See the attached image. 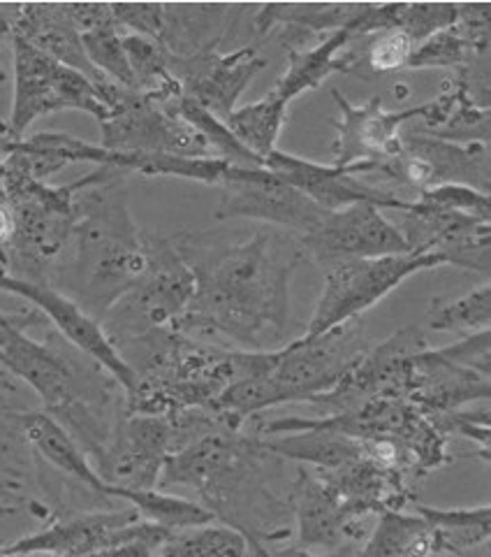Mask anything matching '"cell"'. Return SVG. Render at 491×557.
<instances>
[{
	"mask_svg": "<svg viewBox=\"0 0 491 557\" xmlns=\"http://www.w3.org/2000/svg\"><path fill=\"white\" fill-rule=\"evenodd\" d=\"M374 534L360 557H431L436 553L433 532L419 516L401 511L378 513Z\"/></svg>",
	"mask_w": 491,
	"mask_h": 557,
	"instance_id": "obj_29",
	"label": "cell"
},
{
	"mask_svg": "<svg viewBox=\"0 0 491 557\" xmlns=\"http://www.w3.org/2000/svg\"><path fill=\"white\" fill-rule=\"evenodd\" d=\"M438 253H399L382 258H357L323 268V293L315 305L306 333L318 337L376 307L417 272L443 268Z\"/></svg>",
	"mask_w": 491,
	"mask_h": 557,
	"instance_id": "obj_6",
	"label": "cell"
},
{
	"mask_svg": "<svg viewBox=\"0 0 491 557\" xmlns=\"http://www.w3.org/2000/svg\"><path fill=\"white\" fill-rule=\"evenodd\" d=\"M339 104V119L335 121L337 139L331 145L337 168H345L355 177H364L368 170L388 163L403 151L401 128L419 121L425 114V104L408 110L388 112L382 108V98L374 96L364 104H353L335 91Z\"/></svg>",
	"mask_w": 491,
	"mask_h": 557,
	"instance_id": "obj_12",
	"label": "cell"
},
{
	"mask_svg": "<svg viewBox=\"0 0 491 557\" xmlns=\"http://www.w3.org/2000/svg\"><path fill=\"white\" fill-rule=\"evenodd\" d=\"M368 3H267L253 16V28L260 35L272 33L276 26L286 35L294 33H337L353 28L366 12Z\"/></svg>",
	"mask_w": 491,
	"mask_h": 557,
	"instance_id": "obj_25",
	"label": "cell"
},
{
	"mask_svg": "<svg viewBox=\"0 0 491 557\" xmlns=\"http://www.w3.org/2000/svg\"><path fill=\"white\" fill-rule=\"evenodd\" d=\"M415 124L433 137L457 145H489L491 137L489 110L478 108L454 75L443 82L433 100L425 102V114Z\"/></svg>",
	"mask_w": 491,
	"mask_h": 557,
	"instance_id": "obj_24",
	"label": "cell"
},
{
	"mask_svg": "<svg viewBox=\"0 0 491 557\" xmlns=\"http://www.w3.org/2000/svg\"><path fill=\"white\" fill-rule=\"evenodd\" d=\"M415 513L423 518L429 530L433 532L436 553L452 550L466 553L478 546H487L491 534V507L480 504V507H454V509H438L427 507V504H413Z\"/></svg>",
	"mask_w": 491,
	"mask_h": 557,
	"instance_id": "obj_26",
	"label": "cell"
},
{
	"mask_svg": "<svg viewBox=\"0 0 491 557\" xmlns=\"http://www.w3.org/2000/svg\"><path fill=\"white\" fill-rule=\"evenodd\" d=\"M174 244L196 274V295L174 333L206 344L230 342L239 351H274L288 344L290 286L309 260L300 239L255 223L235 242L184 235Z\"/></svg>",
	"mask_w": 491,
	"mask_h": 557,
	"instance_id": "obj_1",
	"label": "cell"
},
{
	"mask_svg": "<svg viewBox=\"0 0 491 557\" xmlns=\"http://www.w3.org/2000/svg\"><path fill=\"white\" fill-rule=\"evenodd\" d=\"M100 128V147L114 153L212 159L204 139L186 121L165 112L139 91L121 89Z\"/></svg>",
	"mask_w": 491,
	"mask_h": 557,
	"instance_id": "obj_10",
	"label": "cell"
},
{
	"mask_svg": "<svg viewBox=\"0 0 491 557\" xmlns=\"http://www.w3.org/2000/svg\"><path fill=\"white\" fill-rule=\"evenodd\" d=\"M325 214L323 207L265 168H235L230 180L221 186V205L216 209L218 221H255L286 231L297 239H304L318 228Z\"/></svg>",
	"mask_w": 491,
	"mask_h": 557,
	"instance_id": "obj_11",
	"label": "cell"
},
{
	"mask_svg": "<svg viewBox=\"0 0 491 557\" xmlns=\"http://www.w3.org/2000/svg\"><path fill=\"white\" fill-rule=\"evenodd\" d=\"M265 65L267 61L255 47H241L227 54L216 47L188 59L169 57V73L181 84L184 96L221 121L237 110L239 98Z\"/></svg>",
	"mask_w": 491,
	"mask_h": 557,
	"instance_id": "obj_16",
	"label": "cell"
},
{
	"mask_svg": "<svg viewBox=\"0 0 491 557\" xmlns=\"http://www.w3.org/2000/svg\"><path fill=\"white\" fill-rule=\"evenodd\" d=\"M478 54L473 51L466 40L462 38V33L454 28V24L441 33L431 35L429 40H425L423 45H417L413 49V54L408 59L411 70H423V67H443V70H454L457 73L459 67H464V63Z\"/></svg>",
	"mask_w": 491,
	"mask_h": 557,
	"instance_id": "obj_33",
	"label": "cell"
},
{
	"mask_svg": "<svg viewBox=\"0 0 491 557\" xmlns=\"http://www.w3.org/2000/svg\"><path fill=\"white\" fill-rule=\"evenodd\" d=\"M0 290L20 295V298L38 307L42 317H47L56 325L63 339L79 348L84 356L96 360L100 368L118 383V388L126 395V399L137 391V372L130 368V362L121 356V351L110 339L108 330H104L89 311H84L79 302L67 298V295L51 286L30 284L24 282V278H14L8 274H0Z\"/></svg>",
	"mask_w": 491,
	"mask_h": 557,
	"instance_id": "obj_13",
	"label": "cell"
},
{
	"mask_svg": "<svg viewBox=\"0 0 491 557\" xmlns=\"http://www.w3.org/2000/svg\"><path fill=\"white\" fill-rule=\"evenodd\" d=\"M147 268L137 286L123 298L133 319L116 321L118 335L130 342L153 330H174L196 295V274L188 268L174 239L142 235Z\"/></svg>",
	"mask_w": 491,
	"mask_h": 557,
	"instance_id": "obj_9",
	"label": "cell"
},
{
	"mask_svg": "<svg viewBox=\"0 0 491 557\" xmlns=\"http://www.w3.org/2000/svg\"><path fill=\"white\" fill-rule=\"evenodd\" d=\"M288 121V102L276 98L272 91L255 102L237 108L227 116L225 126L249 149L260 161H265L272 151H276V143Z\"/></svg>",
	"mask_w": 491,
	"mask_h": 557,
	"instance_id": "obj_28",
	"label": "cell"
},
{
	"mask_svg": "<svg viewBox=\"0 0 491 557\" xmlns=\"http://www.w3.org/2000/svg\"><path fill=\"white\" fill-rule=\"evenodd\" d=\"M14 45V100L8 131L24 139L26 128L35 119L63 110H79L102 124L110 116L98 86L77 70L67 67L12 35Z\"/></svg>",
	"mask_w": 491,
	"mask_h": 557,
	"instance_id": "obj_7",
	"label": "cell"
},
{
	"mask_svg": "<svg viewBox=\"0 0 491 557\" xmlns=\"http://www.w3.org/2000/svg\"><path fill=\"white\" fill-rule=\"evenodd\" d=\"M284 458L274 456L257 437L216 428L200 434L163 462L158 491L184 487L223 525L246 536L260 550L257 539H276L292 520L290 497L280 485Z\"/></svg>",
	"mask_w": 491,
	"mask_h": 557,
	"instance_id": "obj_2",
	"label": "cell"
},
{
	"mask_svg": "<svg viewBox=\"0 0 491 557\" xmlns=\"http://www.w3.org/2000/svg\"><path fill=\"white\" fill-rule=\"evenodd\" d=\"M172 450H177V432L169 416L128 413L118 421L98 462V474L116 487L149 491L158 487L163 462Z\"/></svg>",
	"mask_w": 491,
	"mask_h": 557,
	"instance_id": "obj_15",
	"label": "cell"
},
{
	"mask_svg": "<svg viewBox=\"0 0 491 557\" xmlns=\"http://www.w3.org/2000/svg\"><path fill=\"white\" fill-rule=\"evenodd\" d=\"M16 421L22 425V434L26 442L40 453V456L59 469L67 479L77 481L79 485L89 487V491L102 499H112V485L104 481L98 469L91 465L86 450L70 437V432L63 430L54 418L47 416L45 411H28L16 416Z\"/></svg>",
	"mask_w": 491,
	"mask_h": 557,
	"instance_id": "obj_23",
	"label": "cell"
},
{
	"mask_svg": "<svg viewBox=\"0 0 491 557\" xmlns=\"http://www.w3.org/2000/svg\"><path fill=\"white\" fill-rule=\"evenodd\" d=\"M489 242H491V228L489 223H482L478 228H473L459 237H454L452 242L443 244L436 253L443 258L445 265H454V268L489 276V270H491Z\"/></svg>",
	"mask_w": 491,
	"mask_h": 557,
	"instance_id": "obj_36",
	"label": "cell"
},
{
	"mask_svg": "<svg viewBox=\"0 0 491 557\" xmlns=\"http://www.w3.org/2000/svg\"><path fill=\"white\" fill-rule=\"evenodd\" d=\"M139 525H142V518L130 507L67 516L35 534L16 539L14 544L0 546V557H89L126 542Z\"/></svg>",
	"mask_w": 491,
	"mask_h": 557,
	"instance_id": "obj_17",
	"label": "cell"
},
{
	"mask_svg": "<svg viewBox=\"0 0 491 557\" xmlns=\"http://www.w3.org/2000/svg\"><path fill=\"white\" fill-rule=\"evenodd\" d=\"M262 168L269 170L280 182L304 194L311 202L323 207L325 212H339L350 205L368 202L378 209H394L406 212L411 200H403L390 188H380L376 184H366L364 180L350 174L345 168L315 163L302 156H292L286 151H272Z\"/></svg>",
	"mask_w": 491,
	"mask_h": 557,
	"instance_id": "obj_18",
	"label": "cell"
},
{
	"mask_svg": "<svg viewBox=\"0 0 491 557\" xmlns=\"http://www.w3.org/2000/svg\"><path fill=\"white\" fill-rule=\"evenodd\" d=\"M366 47L362 51L364 73H396V70L406 67L408 59L413 54L415 45L403 35L399 28L378 30L374 35H366Z\"/></svg>",
	"mask_w": 491,
	"mask_h": 557,
	"instance_id": "obj_35",
	"label": "cell"
},
{
	"mask_svg": "<svg viewBox=\"0 0 491 557\" xmlns=\"http://www.w3.org/2000/svg\"><path fill=\"white\" fill-rule=\"evenodd\" d=\"M123 172L100 165L75 196V278L81 309L102 319L137 286L147 268L142 233L128 212Z\"/></svg>",
	"mask_w": 491,
	"mask_h": 557,
	"instance_id": "obj_3",
	"label": "cell"
},
{
	"mask_svg": "<svg viewBox=\"0 0 491 557\" xmlns=\"http://www.w3.org/2000/svg\"><path fill=\"white\" fill-rule=\"evenodd\" d=\"M491 323V286L482 284L454 300L433 298L427 309V325L436 333H482Z\"/></svg>",
	"mask_w": 491,
	"mask_h": 557,
	"instance_id": "obj_31",
	"label": "cell"
},
{
	"mask_svg": "<svg viewBox=\"0 0 491 557\" xmlns=\"http://www.w3.org/2000/svg\"><path fill=\"white\" fill-rule=\"evenodd\" d=\"M70 22L81 33H89L93 28L116 24L112 8L108 3H63Z\"/></svg>",
	"mask_w": 491,
	"mask_h": 557,
	"instance_id": "obj_39",
	"label": "cell"
},
{
	"mask_svg": "<svg viewBox=\"0 0 491 557\" xmlns=\"http://www.w3.org/2000/svg\"><path fill=\"white\" fill-rule=\"evenodd\" d=\"M457 22V3H401L396 26L417 47Z\"/></svg>",
	"mask_w": 491,
	"mask_h": 557,
	"instance_id": "obj_34",
	"label": "cell"
},
{
	"mask_svg": "<svg viewBox=\"0 0 491 557\" xmlns=\"http://www.w3.org/2000/svg\"><path fill=\"white\" fill-rule=\"evenodd\" d=\"M14 10H16V5H0V38L12 35Z\"/></svg>",
	"mask_w": 491,
	"mask_h": 557,
	"instance_id": "obj_40",
	"label": "cell"
},
{
	"mask_svg": "<svg viewBox=\"0 0 491 557\" xmlns=\"http://www.w3.org/2000/svg\"><path fill=\"white\" fill-rule=\"evenodd\" d=\"M112 14L121 26L130 28L135 35L158 40L163 30V3H112Z\"/></svg>",
	"mask_w": 491,
	"mask_h": 557,
	"instance_id": "obj_38",
	"label": "cell"
},
{
	"mask_svg": "<svg viewBox=\"0 0 491 557\" xmlns=\"http://www.w3.org/2000/svg\"><path fill=\"white\" fill-rule=\"evenodd\" d=\"M249 542L246 536L227 525H200L177 530L151 557H246Z\"/></svg>",
	"mask_w": 491,
	"mask_h": 557,
	"instance_id": "obj_30",
	"label": "cell"
},
{
	"mask_svg": "<svg viewBox=\"0 0 491 557\" xmlns=\"http://www.w3.org/2000/svg\"><path fill=\"white\" fill-rule=\"evenodd\" d=\"M243 10V5L232 3H163V30L158 42L174 59L216 49Z\"/></svg>",
	"mask_w": 491,
	"mask_h": 557,
	"instance_id": "obj_21",
	"label": "cell"
},
{
	"mask_svg": "<svg viewBox=\"0 0 491 557\" xmlns=\"http://www.w3.org/2000/svg\"><path fill=\"white\" fill-rule=\"evenodd\" d=\"M81 45L86 57H89L91 65L100 75L123 86V89L137 91L126 49H123V35L118 24H108L89 33H81Z\"/></svg>",
	"mask_w": 491,
	"mask_h": 557,
	"instance_id": "obj_32",
	"label": "cell"
},
{
	"mask_svg": "<svg viewBox=\"0 0 491 557\" xmlns=\"http://www.w3.org/2000/svg\"><path fill=\"white\" fill-rule=\"evenodd\" d=\"M292 518L297 522V548L304 553L335 550L345 539L362 534V518L366 516L345 502L318 472L306 467L297 469L290 491Z\"/></svg>",
	"mask_w": 491,
	"mask_h": 557,
	"instance_id": "obj_19",
	"label": "cell"
},
{
	"mask_svg": "<svg viewBox=\"0 0 491 557\" xmlns=\"http://www.w3.org/2000/svg\"><path fill=\"white\" fill-rule=\"evenodd\" d=\"M112 499L126 502L130 509L139 513V518L153 522V525H161L169 532L209 525V522L216 520L204 507H200L198 502L158 491V487H149V491H130V487L112 485Z\"/></svg>",
	"mask_w": 491,
	"mask_h": 557,
	"instance_id": "obj_27",
	"label": "cell"
},
{
	"mask_svg": "<svg viewBox=\"0 0 491 557\" xmlns=\"http://www.w3.org/2000/svg\"><path fill=\"white\" fill-rule=\"evenodd\" d=\"M300 242L320 270L341 260L411 253L396 225L385 219L382 209L368 202L327 212L318 228Z\"/></svg>",
	"mask_w": 491,
	"mask_h": 557,
	"instance_id": "obj_14",
	"label": "cell"
},
{
	"mask_svg": "<svg viewBox=\"0 0 491 557\" xmlns=\"http://www.w3.org/2000/svg\"><path fill=\"white\" fill-rule=\"evenodd\" d=\"M353 33L348 28L327 35V38L313 49H290L288 67L278 77L272 94L284 102H292L306 91L318 89V86L337 73L343 75H364V63L360 51H348L353 42Z\"/></svg>",
	"mask_w": 491,
	"mask_h": 557,
	"instance_id": "obj_22",
	"label": "cell"
},
{
	"mask_svg": "<svg viewBox=\"0 0 491 557\" xmlns=\"http://www.w3.org/2000/svg\"><path fill=\"white\" fill-rule=\"evenodd\" d=\"M372 348L362 319L331 327L318 337H297L265 354L262 368L232 383L209 411L221 428L241 430L269 407L315 403L335 391Z\"/></svg>",
	"mask_w": 491,
	"mask_h": 557,
	"instance_id": "obj_4",
	"label": "cell"
},
{
	"mask_svg": "<svg viewBox=\"0 0 491 557\" xmlns=\"http://www.w3.org/2000/svg\"><path fill=\"white\" fill-rule=\"evenodd\" d=\"M401 147L396 159L376 165L366 177L380 182H394L419 194L441 184H462L489 194L491 159L489 145H457L433 137L419 128L415 121L403 126Z\"/></svg>",
	"mask_w": 491,
	"mask_h": 557,
	"instance_id": "obj_8",
	"label": "cell"
},
{
	"mask_svg": "<svg viewBox=\"0 0 491 557\" xmlns=\"http://www.w3.org/2000/svg\"><path fill=\"white\" fill-rule=\"evenodd\" d=\"M12 35L26 40L30 47L67 67L77 70L93 84H104L108 77L100 75L86 57L81 35L70 22L63 3H24L14 10Z\"/></svg>",
	"mask_w": 491,
	"mask_h": 557,
	"instance_id": "obj_20",
	"label": "cell"
},
{
	"mask_svg": "<svg viewBox=\"0 0 491 557\" xmlns=\"http://www.w3.org/2000/svg\"><path fill=\"white\" fill-rule=\"evenodd\" d=\"M417 200H423L427 205L450 209V212H462L468 216H476L482 221H489L491 216V202L489 194H480V190L462 186V184H441L423 190L417 196Z\"/></svg>",
	"mask_w": 491,
	"mask_h": 557,
	"instance_id": "obj_37",
	"label": "cell"
},
{
	"mask_svg": "<svg viewBox=\"0 0 491 557\" xmlns=\"http://www.w3.org/2000/svg\"><path fill=\"white\" fill-rule=\"evenodd\" d=\"M16 317L0 319V368L28 386L42 399L45 413L70 432L96 462L102 460L118 425L114 418V395L102 379L89 376L79 364L49 344L35 342L24 333Z\"/></svg>",
	"mask_w": 491,
	"mask_h": 557,
	"instance_id": "obj_5",
	"label": "cell"
}]
</instances>
